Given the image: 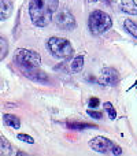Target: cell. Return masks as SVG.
Segmentation results:
<instances>
[{"label": "cell", "instance_id": "6da1fadb", "mask_svg": "<svg viewBox=\"0 0 137 156\" xmlns=\"http://www.w3.org/2000/svg\"><path fill=\"white\" fill-rule=\"evenodd\" d=\"M59 0H32L29 4V15L33 25L45 27L49 25L54 14L56 12Z\"/></svg>", "mask_w": 137, "mask_h": 156}, {"label": "cell", "instance_id": "7a4b0ae2", "mask_svg": "<svg viewBox=\"0 0 137 156\" xmlns=\"http://www.w3.org/2000/svg\"><path fill=\"white\" fill-rule=\"evenodd\" d=\"M88 25H89V30L92 32V34H103V33H106L107 30L111 29L113 19L104 11L95 10L89 15Z\"/></svg>", "mask_w": 137, "mask_h": 156}, {"label": "cell", "instance_id": "3957f363", "mask_svg": "<svg viewBox=\"0 0 137 156\" xmlns=\"http://www.w3.org/2000/svg\"><path fill=\"white\" fill-rule=\"evenodd\" d=\"M47 47L49 52L58 59H69L73 56V52H74L71 43L62 37H51L47 43Z\"/></svg>", "mask_w": 137, "mask_h": 156}, {"label": "cell", "instance_id": "277c9868", "mask_svg": "<svg viewBox=\"0 0 137 156\" xmlns=\"http://www.w3.org/2000/svg\"><path fill=\"white\" fill-rule=\"evenodd\" d=\"M89 147H91L93 151H96L97 154H102V155H111V156L122 155L121 147L117 145L110 138L103 137V136H97V137L92 138V140L89 141Z\"/></svg>", "mask_w": 137, "mask_h": 156}, {"label": "cell", "instance_id": "5b68a950", "mask_svg": "<svg viewBox=\"0 0 137 156\" xmlns=\"http://www.w3.org/2000/svg\"><path fill=\"white\" fill-rule=\"evenodd\" d=\"M15 63L22 69V70H26V69H34L38 67L41 65V56L38 52L32 51V49H25V48H19L15 52Z\"/></svg>", "mask_w": 137, "mask_h": 156}, {"label": "cell", "instance_id": "8992f818", "mask_svg": "<svg viewBox=\"0 0 137 156\" xmlns=\"http://www.w3.org/2000/svg\"><path fill=\"white\" fill-rule=\"evenodd\" d=\"M55 22L59 27H62L63 30H73L77 23H75V18L69 10L63 8V10L58 11L56 16H55Z\"/></svg>", "mask_w": 137, "mask_h": 156}, {"label": "cell", "instance_id": "52a82bcc", "mask_svg": "<svg viewBox=\"0 0 137 156\" xmlns=\"http://www.w3.org/2000/svg\"><path fill=\"white\" fill-rule=\"evenodd\" d=\"M119 81L118 71L113 67H106L100 71V77L97 78V82L103 86H115Z\"/></svg>", "mask_w": 137, "mask_h": 156}, {"label": "cell", "instance_id": "ba28073f", "mask_svg": "<svg viewBox=\"0 0 137 156\" xmlns=\"http://www.w3.org/2000/svg\"><path fill=\"white\" fill-rule=\"evenodd\" d=\"M22 73L25 74V77L30 78V80L36 81V82H48V77L44 71L38 70V67L34 69H26V70H22Z\"/></svg>", "mask_w": 137, "mask_h": 156}, {"label": "cell", "instance_id": "9c48e42d", "mask_svg": "<svg viewBox=\"0 0 137 156\" xmlns=\"http://www.w3.org/2000/svg\"><path fill=\"white\" fill-rule=\"evenodd\" d=\"M13 14V3L10 0H0V21L10 18Z\"/></svg>", "mask_w": 137, "mask_h": 156}, {"label": "cell", "instance_id": "30bf717a", "mask_svg": "<svg viewBox=\"0 0 137 156\" xmlns=\"http://www.w3.org/2000/svg\"><path fill=\"white\" fill-rule=\"evenodd\" d=\"M121 8L129 15H137V3L135 0H121Z\"/></svg>", "mask_w": 137, "mask_h": 156}, {"label": "cell", "instance_id": "8fae6325", "mask_svg": "<svg viewBox=\"0 0 137 156\" xmlns=\"http://www.w3.org/2000/svg\"><path fill=\"white\" fill-rule=\"evenodd\" d=\"M3 122H4L7 126L13 127V129H19L21 127V121H19L18 116L11 115V114H5L3 116Z\"/></svg>", "mask_w": 137, "mask_h": 156}, {"label": "cell", "instance_id": "7c38bea8", "mask_svg": "<svg viewBox=\"0 0 137 156\" xmlns=\"http://www.w3.org/2000/svg\"><path fill=\"white\" fill-rule=\"evenodd\" d=\"M70 69H71L73 73H81L84 69V56L82 55H78L70 63Z\"/></svg>", "mask_w": 137, "mask_h": 156}, {"label": "cell", "instance_id": "4fadbf2b", "mask_svg": "<svg viewBox=\"0 0 137 156\" xmlns=\"http://www.w3.org/2000/svg\"><path fill=\"white\" fill-rule=\"evenodd\" d=\"M66 126H67L70 130H84V129H91V127H95V129H96L95 125L85 123V122H67Z\"/></svg>", "mask_w": 137, "mask_h": 156}, {"label": "cell", "instance_id": "5bb4252c", "mask_svg": "<svg viewBox=\"0 0 137 156\" xmlns=\"http://www.w3.org/2000/svg\"><path fill=\"white\" fill-rule=\"evenodd\" d=\"M124 29L135 38H137V22H133L132 19H126L124 22Z\"/></svg>", "mask_w": 137, "mask_h": 156}, {"label": "cell", "instance_id": "9a60e30c", "mask_svg": "<svg viewBox=\"0 0 137 156\" xmlns=\"http://www.w3.org/2000/svg\"><path fill=\"white\" fill-rule=\"evenodd\" d=\"M8 54V43L4 37L0 36V60H3Z\"/></svg>", "mask_w": 137, "mask_h": 156}, {"label": "cell", "instance_id": "2e32d148", "mask_svg": "<svg viewBox=\"0 0 137 156\" xmlns=\"http://www.w3.org/2000/svg\"><path fill=\"white\" fill-rule=\"evenodd\" d=\"M104 108H106V111H107V114H108V116H110V119H115V118H117V111L114 110L113 104H111L110 101L104 103Z\"/></svg>", "mask_w": 137, "mask_h": 156}, {"label": "cell", "instance_id": "e0dca14e", "mask_svg": "<svg viewBox=\"0 0 137 156\" xmlns=\"http://www.w3.org/2000/svg\"><path fill=\"white\" fill-rule=\"evenodd\" d=\"M18 140L23 141V143H27V144H34L33 137H30V136H27V134H23V133H19L18 134Z\"/></svg>", "mask_w": 137, "mask_h": 156}, {"label": "cell", "instance_id": "ac0fdd59", "mask_svg": "<svg viewBox=\"0 0 137 156\" xmlns=\"http://www.w3.org/2000/svg\"><path fill=\"white\" fill-rule=\"evenodd\" d=\"M86 114H88L89 116H92V118H95V119H102V116H103V114L100 112V111H96V108H95V111L93 110H88L86 111Z\"/></svg>", "mask_w": 137, "mask_h": 156}, {"label": "cell", "instance_id": "d6986e66", "mask_svg": "<svg viewBox=\"0 0 137 156\" xmlns=\"http://www.w3.org/2000/svg\"><path fill=\"white\" fill-rule=\"evenodd\" d=\"M99 104H100V100L97 99V97H91V99H89V107L91 108H97L99 107Z\"/></svg>", "mask_w": 137, "mask_h": 156}, {"label": "cell", "instance_id": "ffe728a7", "mask_svg": "<svg viewBox=\"0 0 137 156\" xmlns=\"http://www.w3.org/2000/svg\"><path fill=\"white\" fill-rule=\"evenodd\" d=\"M89 3H93V2H97V0H88Z\"/></svg>", "mask_w": 137, "mask_h": 156}]
</instances>
